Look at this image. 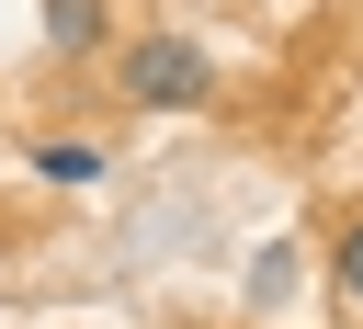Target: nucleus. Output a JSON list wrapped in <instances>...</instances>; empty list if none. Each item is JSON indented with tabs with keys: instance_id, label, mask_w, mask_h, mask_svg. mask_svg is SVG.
<instances>
[{
	"instance_id": "7ed1b4c3",
	"label": "nucleus",
	"mask_w": 363,
	"mask_h": 329,
	"mask_svg": "<svg viewBox=\"0 0 363 329\" xmlns=\"http://www.w3.org/2000/svg\"><path fill=\"white\" fill-rule=\"evenodd\" d=\"M34 170H45V182H102V147H79V136H57V147H45Z\"/></svg>"
},
{
	"instance_id": "f257e3e1",
	"label": "nucleus",
	"mask_w": 363,
	"mask_h": 329,
	"mask_svg": "<svg viewBox=\"0 0 363 329\" xmlns=\"http://www.w3.org/2000/svg\"><path fill=\"white\" fill-rule=\"evenodd\" d=\"M125 91H136L147 113H182V102H204V57H193L182 34H147V45L125 57Z\"/></svg>"
},
{
	"instance_id": "20e7f679",
	"label": "nucleus",
	"mask_w": 363,
	"mask_h": 329,
	"mask_svg": "<svg viewBox=\"0 0 363 329\" xmlns=\"http://www.w3.org/2000/svg\"><path fill=\"white\" fill-rule=\"evenodd\" d=\"M329 272H340V295L363 306V227H340V250H329Z\"/></svg>"
},
{
	"instance_id": "f03ea898",
	"label": "nucleus",
	"mask_w": 363,
	"mask_h": 329,
	"mask_svg": "<svg viewBox=\"0 0 363 329\" xmlns=\"http://www.w3.org/2000/svg\"><path fill=\"white\" fill-rule=\"evenodd\" d=\"M45 45H57V57L102 45V0H45Z\"/></svg>"
}]
</instances>
